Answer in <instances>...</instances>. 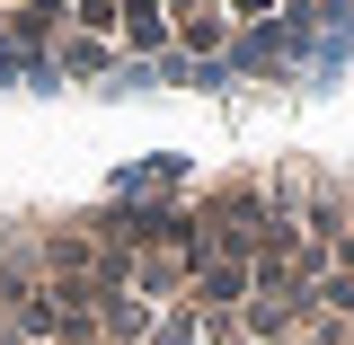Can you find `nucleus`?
Wrapping results in <instances>:
<instances>
[{"label": "nucleus", "mask_w": 354, "mask_h": 345, "mask_svg": "<svg viewBox=\"0 0 354 345\" xmlns=\"http://www.w3.org/2000/svg\"><path fill=\"white\" fill-rule=\"evenodd\" d=\"M0 345H354V186H221L0 265Z\"/></svg>", "instance_id": "f257e3e1"}]
</instances>
